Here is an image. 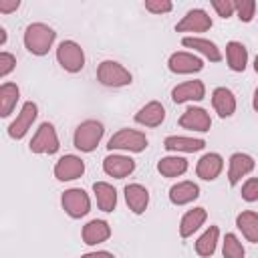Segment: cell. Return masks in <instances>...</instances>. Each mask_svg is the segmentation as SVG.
Listing matches in <instances>:
<instances>
[{
	"instance_id": "6da1fadb",
	"label": "cell",
	"mask_w": 258,
	"mask_h": 258,
	"mask_svg": "<svg viewBox=\"0 0 258 258\" xmlns=\"http://www.w3.org/2000/svg\"><path fill=\"white\" fill-rule=\"evenodd\" d=\"M54 36H56V32L48 24L34 22V24H28L26 30H24V46L28 48V52H32L36 56H42L50 50V46L54 42Z\"/></svg>"
},
{
	"instance_id": "7a4b0ae2",
	"label": "cell",
	"mask_w": 258,
	"mask_h": 258,
	"mask_svg": "<svg viewBox=\"0 0 258 258\" xmlns=\"http://www.w3.org/2000/svg\"><path fill=\"white\" fill-rule=\"evenodd\" d=\"M97 79L105 87H125L131 83V73L115 60H103L97 69Z\"/></svg>"
},
{
	"instance_id": "3957f363",
	"label": "cell",
	"mask_w": 258,
	"mask_h": 258,
	"mask_svg": "<svg viewBox=\"0 0 258 258\" xmlns=\"http://www.w3.org/2000/svg\"><path fill=\"white\" fill-rule=\"evenodd\" d=\"M103 131L105 129H103V125L99 121H85V123H81L77 127V131H75V137H73L75 147L81 149V151H93L99 145V141L103 137Z\"/></svg>"
},
{
	"instance_id": "277c9868",
	"label": "cell",
	"mask_w": 258,
	"mask_h": 258,
	"mask_svg": "<svg viewBox=\"0 0 258 258\" xmlns=\"http://www.w3.org/2000/svg\"><path fill=\"white\" fill-rule=\"evenodd\" d=\"M56 58L60 62V67L69 73H77L83 69L85 64V54L83 48L75 42V40H62L56 48Z\"/></svg>"
},
{
	"instance_id": "5b68a950",
	"label": "cell",
	"mask_w": 258,
	"mask_h": 258,
	"mask_svg": "<svg viewBox=\"0 0 258 258\" xmlns=\"http://www.w3.org/2000/svg\"><path fill=\"white\" fill-rule=\"evenodd\" d=\"M109 149H125V151H143L147 147V137L135 129H121L109 139Z\"/></svg>"
},
{
	"instance_id": "8992f818",
	"label": "cell",
	"mask_w": 258,
	"mask_h": 258,
	"mask_svg": "<svg viewBox=\"0 0 258 258\" xmlns=\"http://www.w3.org/2000/svg\"><path fill=\"white\" fill-rule=\"evenodd\" d=\"M58 147L60 145H58V137H56L54 127L50 123H42L30 141V151L32 153H56Z\"/></svg>"
},
{
	"instance_id": "52a82bcc",
	"label": "cell",
	"mask_w": 258,
	"mask_h": 258,
	"mask_svg": "<svg viewBox=\"0 0 258 258\" xmlns=\"http://www.w3.org/2000/svg\"><path fill=\"white\" fill-rule=\"evenodd\" d=\"M36 115H38V107H36L32 101L24 103L22 109H20V113H18V117L10 123V127H8V135H10L12 139H22V137L26 135V131L32 127Z\"/></svg>"
},
{
	"instance_id": "ba28073f",
	"label": "cell",
	"mask_w": 258,
	"mask_h": 258,
	"mask_svg": "<svg viewBox=\"0 0 258 258\" xmlns=\"http://www.w3.org/2000/svg\"><path fill=\"white\" fill-rule=\"evenodd\" d=\"M62 208L71 218H83L89 212L91 202H89V196L83 189L73 187V189H67L62 194Z\"/></svg>"
},
{
	"instance_id": "9c48e42d",
	"label": "cell",
	"mask_w": 258,
	"mask_h": 258,
	"mask_svg": "<svg viewBox=\"0 0 258 258\" xmlns=\"http://www.w3.org/2000/svg\"><path fill=\"white\" fill-rule=\"evenodd\" d=\"M210 26H212V18L208 16V12L202 10V8H194V10H189V12L177 22L175 30H177V32H204V30H208Z\"/></svg>"
},
{
	"instance_id": "30bf717a",
	"label": "cell",
	"mask_w": 258,
	"mask_h": 258,
	"mask_svg": "<svg viewBox=\"0 0 258 258\" xmlns=\"http://www.w3.org/2000/svg\"><path fill=\"white\" fill-rule=\"evenodd\" d=\"M85 171V163L81 157L77 155H64L56 161L54 165V175L58 181H71V179H77L81 177Z\"/></svg>"
},
{
	"instance_id": "8fae6325",
	"label": "cell",
	"mask_w": 258,
	"mask_h": 258,
	"mask_svg": "<svg viewBox=\"0 0 258 258\" xmlns=\"http://www.w3.org/2000/svg\"><path fill=\"white\" fill-rule=\"evenodd\" d=\"M103 169L107 175L121 179V177H127L135 169V161L127 155H115L113 153V155H107L103 159Z\"/></svg>"
},
{
	"instance_id": "7c38bea8",
	"label": "cell",
	"mask_w": 258,
	"mask_h": 258,
	"mask_svg": "<svg viewBox=\"0 0 258 258\" xmlns=\"http://www.w3.org/2000/svg\"><path fill=\"white\" fill-rule=\"evenodd\" d=\"M169 71L171 73H177V75H187V73H198V71H202V67H204V62L198 58V56H194V54H189V52H173L171 56H169Z\"/></svg>"
},
{
	"instance_id": "4fadbf2b",
	"label": "cell",
	"mask_w": 258,
	"mask_h": 258,
	"mask_svg": "<svg viewBox=\"0 0 258 258\" xmlns=\"http://www.w3.org/2000/svg\"><path fill=\"white\" fill-rule=\"evenodd\" d=\"M206 95V87L202 81H185L177 85L171 91V99L175 103H185V101H202Z\"/></svg>"
},
{
	"instance_id": "5bb4252c",
	"label": "cell",
	"mask_w": 258,
	"mask_h": 258,
	"mask_svg": "<svg viewBox=\"0 0 258 258\" xmlns=\"http://www.w3.org/2000/svg\"><path fill=\"white\" fill-rule=\"evenodd\" d=\"M222 167H224V159L218 153H206V155L200 157V161L196 165V173H198V177H202L206 181H212L220 175Z\"/></svg>"
},
{
	"instance_id": "9a60e30c",
	"label": "cell",
	"mask_w": 258,
	"mask_h": 258,
	"mask_svg": "<svg viewBox=\"0 0 258 258\" xmlns=\"http://www.w3.org/2000/svg\"><path fill=\"white\" fill-rule=\"evenodd\" d=\"M163 119H165V109H163V105L157 103V101L147 103L145 107H141V109L135 113V121H137L139 125H145V127H157V125L163 123Z\"/></svg>"
},
{
	"instance_id": "2e32d148",
	"label": "cell",
	"mask_w": 258,
	"mask_h": 258,
	"mask_svg": "<svg viewBox=\"0 0 258 258\" xmlns=\"http://www.w3.org/2000/svg\"><path fill=\"white\" fill-rule=\"evenodd\" d=\"M179 125H181L183 129L210 131V127H212V119H210V115H208L204 109H200V107H191V109H187V111L181 115Z\"/></svg>"
},
{
	"instance_id": "e0dca14e",
	"label": "cell",
	"mask_w": 258,
	"mask_h": 258,
	"mask_svg": "<svg viewBox=\"0 0 258 258\" xmlns=\"http://www.w3.org/2000/svg\"><path fill=\"white\" fill-rule=\"evenodd\" d=\"M254 169V159L246 153H234L230 157V169H228V179L232 185H236L244 175H248Z\"/></svg>"
},
{
	"instance_id": "ac0fdd59",
	"label": "cell",
	"mask_w": 258,
	"mask_h": 258,
	"mask_svg": "<svg viewBox=\"0 0 258 258\" xmlns=\"http://www.w3.org/2000/svg\"><path fill=\"white\" fill-rule=\"evenodd\" d=\"M111 236V228L105 220H91L89 224L83 226V242L87 246H95L105 242Z\"/></svg>"
},
{
	"instance_id": "d6986e66",
	"label": "cell",
	"mask_w": 258,
	"mask_h": 258,
	"mask_svg": "<svg viewBox=\"0 0 258 258\" xmlns=\"http://www.w3.org/2000/svg\"><path fill=\"white\" fill-rule=\"evenodd\" d=\"M212 105L216 109V113L224 119V117H230L234 111H236V99H234V93L226 87H218L214 93H212Z\"/></svg>"
},
{
	"instance_id": "ffe728a7",
	"label": "cell",
	"mask_w": 258,
	"mask_h": 258,
	"mask_svg": "<svg viewBox=\"0 0 258 258\" xmlns=\"http://www.w3.org/2000/svg\"><path fill=\"white\" fill-rule=\"evenodd\" d=\"M206 141L204 139H196V137H183V135H169L163 141V147L167 151H185V153H194L204 149Z\"/></svg>"
},
{
	"instance_id": "44dd1931",
	"label": "cell",
	"mask_w": 258,
	"mask_h": 258,
	"mask_svg": "<svg viewBox=\"0 0 258 258\" xmlns=\"http://www.w3.org/2000/svg\"><path fill=\"white\" fill-rule=\"evenodd\" d=\"M125 200H127V206L131 208V212L135 214H143L147 204H149V194L143 185L139 183H131L125 187Z\"/></svg>"
},
{
	"instance_id": "7402d4cb",
	"label": "cell",
	"mask_w": 258,
	"mask_h": 258,
	"mask_svg": "<svg viewBox=\"0 0 258 258\" xmlns=\"http://www.w3.org/2000/svg\"><path fill=\"white\" fill-rule=\"evenodd\" d=\"M200 196V187L194 181H179L169 189V200L177 206L189 204Z\"/></svg>"
},
{
	"instance_id": "603a6c76",
	"label": "cell",
	"mask_w": 258,
	"mask_h": 258,
	"mask_svg": "<svg viewBox=\"0 0 258 258\" xmlns=\"http://www.w3.org/2000/svg\"><path fill=\"white\" fill-rule=\"evenodd\" d=\"M93 191H95V198H97V206L103 210V212H113L115 206H117V191L113 185L105 183V181H97L93 185Z\"/></svg>"
},
{
	"instance_id": "cb8c5ba5",
	"label": "cell",
	"mask_w": 258,
	"mask_h": 258,
	"mask_svg": "<svg viewBox=\"0 0 258 258\" xmlns=\"http://www.w3.org/2000/svg\"><path fill=\"white\" fill-rule=\"evenodd\" d=\"M183 46H189V48H194V50H198V52H202L206 58H210L212 62H218V60H222V54H220V48L214 44V42H210V40H206V38H196V36H185L183 40Z\"/></svg>"
},
{
	"instance_id": "d4e9b609",
	"label": "cell",
	"mask_w": 258,
	"mask_h": 258,
	"mask_svg": "<svg viewBox=\"0 0 258 258\" xmlns=\"http://www.w3.org/2000/svg\"><path fill=\"white\" fill-rule=\"evenodd\" d=\"M236 226L242 230V234L248 238V242L258 244V214L256 212H242L236 218Z\"/></svg>"
},
{
	"instance_id": "484cf974",
	"label": "cell",
	"mask_w": 258,
	"mask_h": 258,
	"mask_svg": "<svg viewBox=\"0 0 258 258\" xmlns=\"http://www.w3.org/2000/svg\"><path fill=\"white\" fill-rule=\"evenodd\" d=\"M204 222H206V210H204V208H194V210H189V212L181 218V222H179V234H181V238L191 236Z\"/></svg>"
},
{
	"instance_id": "4316f807",
	"label": "cell",
	"mask_w": 258,
	"mask_h": 258,
	"mask_svg": "<svg viewBox=\"0 0 258 258\" xmlns=\"http://www.w3.org/2000/svg\"><path fill=\"white\" fill-rule=\"evenodd\" d=\"M226 56H228V64L232 71H244L246 69V62H248V50L242 42H228L226 46Z\"/></svg>"
},
{
	"instance_id": "83f0119b",
	"label": "cell",
	"mask_w": 258,
	"mask_h": 258,
	"mask_svg": "<svg viewBox=\"0 0 258 258\" xmlns=\"http://www.w3.org/2000/svg\"><path fill=\"white\" fill-rule=\"evenodd\" d=\"M157 169H159V173L165 175V177H177V175L185 173V169H187V159L177 157V155L163 157V159H159Z\"/></svg>"
},
{
	"instance_id": "f1b7e54d",
	"label": "cell",
	"mask_w": 258,
	"mask_h": 258,
	"mask_svg": "<svg viewBox=\"0 0 258 258\" xmlns=\"http://www.w3.org/2000/svg\"><path fill=\"white\" fill-rule=\"evenodd\" d=\"M18 101V87L14 83H4L0 87V115L8 117Z\"/></svg>"
},
{
	"instance_id": "f546056e",
	"label": "cell",
	"mask_w": 258,
	"mask_h": 258,
	"mask_svg": "<svg viewBox=\"0 0 258 258\" xmlns=\"http://www.w3.org/2000/svg\"><path fill=\"white\" fill-rule=\"evenodd\" d=\"M218 228L216 226H210L196 242V252L200 256H212L214 250H216V244H218Z\"/></svg>"
},
{
	"instance_id": "4dcf8cb0",
	"label": "cell",
	"mask_w": 258,
	"mask_h": 258,
	"mask_svg": "<svg viewBox=\"0 0 258 258\" xmlns=\"http://www.w3.org/2000/svg\"><path fill=\"white\" fill-rule=\"evenodd\" d=\"M222 254H224V258H244V246L234 234H226Z\"/></svg>"
},
{
	"instance_id": "1f68e13d",
	"label": "cell",
	"mask_w": 258,
	"mask_h": 258,
	"mask_svg": "<svg viewBox=\"0 0 258 258\" xmlns=\"http://www.w3.org/2000/svg\"><path fill=\"white\" fill-rule=\"evenodd\" d=\"M234 6H236V12H238L240 20H244V22H250V20L254 18L256 2H252V0H246V2H234Z\"/></svg>"
},
{
	"instance_id": "d6a6232c",
	"label": "cell",
	"mask_w": 258,
	"mask_h": 258,
	"mask_svg": "<svg viewBox=\"0 0 258 258\" xmlns=\"http://www.w3.org/2000/svg\"><path fill=\"white\" fill-rule=\"evenodd\" d=\"M242 198L246 202H256L258 200V177H250L242 185Z\"/></svg>"
},
{
	"instance_id": "836d02e7",
	"label": "cell",
	"mask_w": 258,
	"mask_h": 258,
	"mask_svg": "<svg viewBox=\"0 0 258 258\" xmlns=\"http://www.w3.org/2000/svg\"><path fill=\"white\" fill-rule=\"evenodd\" d=\"M173 8V4L169 0H147L145 2V10L153 12V14H163V12H169Z\"/></svg>"
},
{
	"instance_id": "e575fe53",
	"label": "cell",
	"mask_w": 258,
	"mask_h": 258,
	"mask_svg": "<svg viewBox=\"0 0 258 258\" xmlns=\"http://www.w3.org/2000/svg\"><path fill=\"white\" fill-rule=\"evenodd\" d=\"M212 6L216 8V12H218L222 18H228V16H232V12L236 10L234 2H230V0H212Z\"/></svg>"
},
{
	"instance_id": "d590c367",
	"label": "cell",
	"mask_w": 258,
	"mask_h": 258,
	"mask_svg": "<svg viewBox=\"0 0 258 258\" xmlns=\"http://www.w3.org/2000/svg\"><path fill=\"white\" fill-rule=\"evenodd\" d=\"M16 64V58L8 52H0V77H6Z\"/></svg>"
},
{
	"instance_id": "8d00e7d4",
	"label": "cell",
	"mask_w": 258,
	"mask_h": 258,
	"mask_svg": "<svg viewBox=\"0 0 258 258\" xmlns=\"http://www.w3.org/2000/svg\"><path fill=\"white\" fill-rule=\"evenodd\" d=\"M81 258H115L111 252H105V250H101V252H89V254H85V256H81Z\"/></svg>"
},
{
	"instance_id": "74e56055",
	"label": "cell",
	"mask_w": 258,
	"mask_h": 258,
	"mask_svg": "<svg viewBox=\"0 0 258 258\" xmlns=\"http://www.w3.org/2000/svg\"><path fill=\"white\" fill-rule=\"evenodd\" d=\"M18 8V0L16 2H10V4H0V12H12Z\"/></svg>"
},
{
	"instance_id": "f35d334b",
	"label": "cell",
	"mask_w": 258,
	"mask_h": 258,
	"mask_svg": "<svg viewBox=\"0 0 258 258\" xmlns=\"http://www.w3.org/2000/svg\"><path fill=\"white\" fill-rule=\"evenodd\" d=\"M4 42H6V30L0 28V44H4Z\"/></svg>"
},
{
	"instance_id": "ab89813d",
	"label": "cell",
	"mask_w": 258,
	"mask_h": 258,
	"mask_svg": "<svg viewBox=\"0 0 258 258\" xmlns=\"http://www.w3.org/2000/svg\"><path fill=\"white\" fill-rule=\"evenodd\" d=\"M254 109L258 111V89L254 91Z\"/></svg>"
},
{
	"instance_id": "60d3db41",
	"label": "cell",
	"mask_w": 258,
	"mask_h": 258,
	"mask_svg": "<svg viewBox=\"0 0 258 258\" xmlns=\"http://www.w3.org/2000/svg\"><path fill=\"white\" fill-rule=\"evenodd\" d=\"M254 71L258 73V56H256V62H254Z\"/></svg>"
}]
</instances>
